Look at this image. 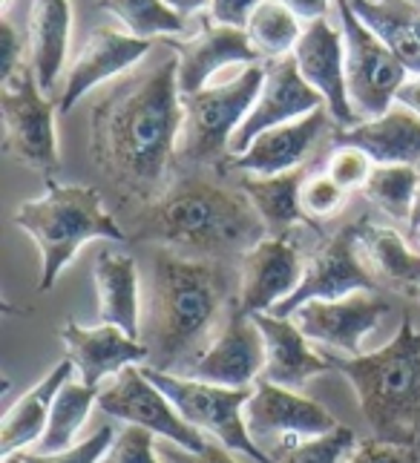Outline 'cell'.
Returning <instances> with one entry per match:
<instances>
[{
  "label": "cell",
  "instance_id": "37",
  "mask_svg": "<svg viewBox=\"0 0 420 463\" xmlns=\"http://www.w3.org/2000/svg\"><path fill=\"white\" fill-rule=\"evenodd\" d=\"M99 463H161L156 458V435L141 426H124Z\"/></svg>",
  "mask_w": 420,
  "mask_h": 463
},
{
  "label": "cell",
  "instance_id": "3",
  "mask_svg": "<svg viewBox=\"0 0 420 463\" xmlns=\"http://www.w3.org/2000/svg\"><path fill=\"white\" fill-rule=\"evenodd\" d=\"M224 299L228 282L219 262L158 250L153 262L150 326L141 340L150 348V369L185 374L214 343L210 334L222 317Z\"/></svg>",
  "mask_w": 420,
  "mask_h": 463
},
{
  "label": "cell",
  "instance_id": "44",
  "mask_svg": "<svg viewBox=\"0 0 420 463\" xmlns=\"http://www.w3.org/2000/svg\"><path fill=\"white\" fill-rule=\"evenodd\" d=\"M397 104L403 107H409L412 113L420 118V75H415L412 81L403 84V90L397 92Z\"/></svg>",
  "mask_w": 420,
  "mask_h": 463
},
{
  "label": "cell",
  "instance_id": "15",
  "mask_svg": "<svg viewBox=\"0 0 420 463\" xmlns=\"http://www.w3.org/2000/svg\"><path fill=\"white\" fill-rule=\"evenodd\" d=\"M337 130L340 127L329 113V107H320L311 116L256 136L251 147L239 156H231L224 167L242 175H282L291 170H302L309 165V158L322 147V141H334Z\"/></svg>",
  "mask_w": 420,
  "mask_h": 463
},
{
  "label": "cell",
  "instance_id": "16",
  "mask_svg": "<svg viewBox=\"0 0 420 463\" xmlns=\"http://www.w3.org/2000/svg\"><path fill=\"white\" fill-rule=\"evenodd\" d=\"M265 372V340L253 317L231 314L216 331L214 343L182 377L214 383L224 389H253Z\"/></svg>",
  "mask_w": 420,
  "mask_h": 463
},
{
  "label": "cell",
  "instance_id": "2",
  "mask_svg": "<svg viewBox=\"0 0 420 463\" xmlns=\"http://www.w3.org/2000/svg\"><path fill=\"white\" fill-rule=\"evenodd\" d=\"M138 236L187 260L222 262L242 260L268 231L242 184L224 179V167H199L173 175L165 194L144 207Z\"/></svg>",
  "mask_w": 420,
  "mask_h": 463
},
{
  "label": "cell",
  "instance_id": "10",
  "mask_svg": "<svg viewBox=\"0 0 420 463\" xmlns=\"http://www.w3.org/2000/svg\"><path fill=\"white\" fill-rule=\"evenodd\" d=\"M245 423L256 446L273 460L280 452L291 449L302 440L334 432V414L320 403L309 401L300 392H291L273 383L260 380L245 406Z\"/></svg>",
  "mask_w": 420,
  "mask_h": 463
},
{
  "label": "cell",
  "instance_id": "42",
  "mask_svg": "<svg viewBox=\"0 0 420 463\" xmlns=\"http://www.w3.org/2000/svg\"><path fill=\"white\" fill-rule=\"evenodd\" d=\"M170 463H239L234 452L224 449L222 443H207L202 452H187V449H167Z\"/></svg>",
  "mask_w": 420,
  "mask_h": 463
},
{
  "label": "cell",
  "instance_id": "41",
  "mask_svg": "<svg viewBox=\"0 0 420 463\" xmlns=\"http://www.w3.org/2000/svg\"><path fill=\"white\" fill-rule=\"evenodd\" d=\"M24 38L18 35L9 21L0 24V78L9 81V78L24 67Z\"/></svg>",
  "mask_w": 420,
  "mask_h": 463
},
{
  "label": "cell",
  "instance_id": "18",
  "mask_svg": "<svg viewBox=\"0 0 420 463\" xmlns=\"http://www.w3.org/2000/svg\"><path fill=\"white\" fill-rule=\"evenodd\" d=\"M156 50V41L133 38L130 32L116 29H95L81 46V52L70 63L67 78H63V90L58 95V113L67 116L70 109L84 99V95L104 81L121 78Z\"/></svg>",
  "mask_w": 420,
  "mask_h": 463
},
{
  "label": "cell",
  "instance_id": "47",
  "mask_svg": "<svg viewBox=\"0 0 420 463\" xmlns=\"http://www.w3.org/2000/svg\"><path fill=\"white\" fill-rule=\"evenodd\" d=\"M4 463H21V452H14V455L4 458Z\"/></svg>",
  "mask_w": 420,
  "mask_h": 463
},
{
  "label": "cell",
  "instance_id": "32",
  "mask_svg": "<svg viewBox=\"0 0 420 463\" xmlns=\"http://www.w3.org/2000/svg\"><path fill=\"white\" fill-rule=\"evenodd\" d=\"M95 6L110 12L112 18L121 21V26L133 38L156 41L165 35H179L187 26V18L173 12L165 0H95Z\"/></svg>",
  "mask_w": 420,
  "mask_h": 463
},
{
  "label": "cell",
  "instance_id": "35",
  "mask_svg": "<svg viewBox=\"0 0 420 463\" xmlns=\"http://www.w3.org/2000/svg\"><path fill=\"white\" fill-rule=\"evenodd\" d=\"M348 199V190H343L337 184L329 173H311L305 175V182L300 187V204H302V213L305 219L311 222H322V219H331L337 216L346 207Z\"/></svg>",
  "mask_w": 420,
  "mask_h": 463
},
{
  "label": "cell",
  "instance_id": "28",
  "mask_svg": "<svg viewBox=\"0 0 420 463\" xmlns=\"http://www.w3.org/2000/svg\"><path fill=\"white\" fill-rule=\"evenodd\" d=\"M302 182L305 170H291L282 175H242L239 179L268 236H291L300 225H311L300 204Z\"/></svg>",
  "mask_w": 420,
  "mask_h": 463
},
{
  "label": "cell",
  "instance_id": "17",
  "mask_svg": "<svg viewBox=\"0 0 420 463\" xmlns=\"http://www.w3.org/2000/svg\"><path fill=\"white\" fill-rule=\"evenodd\" d=\"M322 104L326 101L320 99V92L300 75L294 55L280 58V61H268L260 99H256L245 124L236 130L234 141H231V156L245 153L251 147V141L256 136H262L265 130H273V127H282V124L311 116Z\"/></svg>",
  "mask_w": 420,
  "mask_h": 463
},
{
  "label": "cell",
  "instance_id": "1",
  "mask_svg": "<svg viewBox=\"0 0 420 463\" xmlns=\"http://www.w3.org/2000/svg\"><path fill=\"white\" fill-rule=\"evenodd\" d=\"M182 133L179 55L165 41L92 109L90 158L121 204L150 207L173 182Z\"/></svg>",
  "mask_w": 420,
  "mask_h": 463
},
{
  "label": "cell",
  "instance_id": "24",
  "mask_svg": "<svg viewBox=\"0 0 420 463\" xmlns=\"http://www.w3.org/2000/svg\"><path fill=\"white\" fill-rule=\"evenodd\" d=\"M334 145L360 147L375 165L420 167V118L409 107L395 104L380 118L360 121L348 130H337Z\"/></svg>",
  "mask_w": 420,
  "mask_h": 463
},
{
  "label": "cell",
  "instance_id": "43",
  "mask_svg": "<svg viewBox=\"0 0 420 463\" xmlns=\"http://www.w3.org/2000/svg\"><path fill=\"white\" fill-rule=\"evenodd\" d=\"M280 4H285L305 26H309V24H314V21H322V18H326V12H329V4H331V0H280Z\"/></svg>",
  "mask_w": 420,
  "mask_h": 463
},
{
  "label": "cell",
  "instance_id": "39",
  "mask_svg": "<svg viewBox=\"0 0 420 463\" xmlns=\"http://www.w3.org/2000/svg\"><path fill=\"white\" fill-rule=\"evenodd\" d=\"M346 463H420L415 446H400L389 440H360Z\"/></svg>",
  "mask_w": 420,
  "mask_h": 463
},
{
  "label": "cell",
  "instance_id": "13",
  "mask_svg": "<svg viewBox=\"0 0 420 463\" xmlns=\"http://www.w3.org/2000/svg\"><path fill=\"white\" fill-rule=\"evenodd\" d=\"M305 262L291 236H265L239 260L236 314H271L294 294L302 282Z\"/></svg>",
  "mask_w": 420,
  "mask_h": 463
},
{
  "label": "cell",
  "instance_id": "6",
  "mask_svg": "<svg viewBox=\"0 0 420 463\" xmlns=\"http://www.w3.org/2000/svg\"><path fill=\"white\" fill-rule=\"evenodd\" d=\"M265 84V63L245 67L224 84H210L193 95H182V133L176 167H224L231 141L253 109Z\"/></svg>",
  "mask_w": 420,
  "mask_h": 463
},
{
  "label": "cell",
  "instance_id": "9",
  "mask_svg": "<svg viewBox=\"0 0 420 463\" xmlns=\"http://www.w3.org/2000/svg\"><path fill=\"white\" fill-rule=\"evenodd\" d=\"M0 113H4V150L14 162L46 175L55 173L61 165L55 130L58 104H52L50 95H43L29 61L9 81H4Z\"/></svg>",
  "mask_w": 420,
  "mask_h": 463
},
{
  "label": "cell",
  "instance_id": "30",
  "mask_svg": "<svg viewBox=\"0 0 420 463\" xmlns=\"http://www.w3.org/2000/svg\"><path fill=\"white\" fill-rule=\"evenodd\" d=\"M99 394H101V389H92L81 380L63 383L55 403H52L46 432L38 440V455H55L63 449H72L75 438L81 429H84L92 406H99Z\"/></svg>",
  "mask_w": 420,
  "mask_h": 463
},
{
  "label": "cell",
  "instance_id": "29",
  "mask_svg": "<svg viewBox=\"0 0 420 463\" xmlns=\"http://www.w3.org/2000/svg\"><path fill=\"white\" fill-rule=\"evenodd\" d=\"M358 18L397 55L409 72L420 75V6L409 0H348Z\"/></svg>",
  "mask_w": 420,
  "mask_h": 463
},
{
  "label": "cell",
  "instance_id": "40",
  "mask_svg": "<svg viewBox=\"0 0 420 463\" xmlns=\"http://www.w3.org/2000/svg\"><path fill=\"white\" fill-rule=\"evenodd\" d=\"M262 0H210L207 6V18L222 26H234V29H245L251 14L260 9Z\"/></svg>",
  "mask_w": 420,
  "mask_h": 463
},
{
  "label": "cell",
  "instance_id": "21",
  "mask_svg": "<svg viewBox=\"0 0 420 463\" xmlns=\"http://www.w3.org/2000/svg\"><path fill=\"white\" fill-rule=\"evenodd\" d=\"M61 340L81 383H87L92 389H99L104 377L121 374L127 365H141L150 360L148 343H141L119 326L107 323L84 328L70 319V323L61 326Z\"/></svg>",
  "mask_w": 420,
  "mask_h": 463
},
{
  "label": "cell",
  "instance_id": "4",
  "mask_svg": "<svg viewBox=\"0 0 420 463\" xmlns=\"http://www.w3.org/2000/svg\"><path fill=\"white\" fill-rule=\"evenodd\" d=\"M348 383L377 440L415 446L420 440V328L406 314L383 348L360 357H329Z\"/></svg>",
  "mask_w": 420,
  "mask_h": 463
},
{
  "label": "cell",
  "instance_id": "12",
  "mask_svg": "<svg viewBox=\"0 0 420 463\" xmlns=\"http://www.w3.org/2000/svg\"><path fill=\"white\" fill-rule=\"evenodd\" d=\"M375 288H377V279L363 262V253H360V222H351V225L340 228L331 239L322 242V248L305 262L300 288L271 314L291 319L305 302L343 299L360 291H375Z\"/></svg>",
  "mask_w": 420,
  "mask_h": 463
},
{
  "label": "cell",
  "instance_id": "25",
  "mask_svg": "<svg viewBox=\"0 0 420 463\" xmlns=\"http://www.w3.org/2000/svg\"><path fill=\"white\" fill-rule=\"evenodd\" d=\"M92 282L99 294V319L107 326H119L138 340L141 326V282L138 265L130 253L101 250L92 265Z\"/></svg>",
  "mask_w": 420,
  "mask_h": 463
},
{
  "label": "cell",
  "instance_id": "46",
  "mask_svg": "<svg viewBox=\"0 0 420 463\" xmlns=\"http://www.w3.org/2000/svg\"><path fill=\"white\" fill-rule=\"evenodd\" d=\"M409 231H412V233H420V184H417V194H415V202H412V213H409Z\"/></svg>",
  "mask_w": 420,
  "mask_h": 463
},
{
  "label": "cell",
  "instance_id": "5",
  "mask_svg": "<svg viewBox=\"0 0 420 463\" xmlns=\"http://www.w3.org/2000/svg\"><path fill=\"white\" fill-rule=\"evenodd\" d=\"M12 219L38 248L41 294H50L55 288L61 274L72 265L78 250L87 242H99V239L127 242V233L116 216L107 213L101 194L84 184L50 182L38 199L24 202Z\"/></svg>",
  "mask_w": 420,
  "mask_h": 463
},
{
  "label": "cell",
  "instance_id": "34",
  "mask_svg": "<svg viewBox=\"0 0 420 463\" xmlns=\"http://www.w3.org/2000/svg\"><path fill=\"white\" fill-rule=\"evenodd\" d=\"M358 435L348 426H337L334 432L302 440L291 449L280 452L273 463H346L351 452L358 449Z\"/></svg>",
  "mask_w": 420,
  "mask_h": 463
},
{
  "label": "cell",
  "instance_id": "22",
  "mask_svg": "<svg viewBox=\"0 0 420 463\" xmlns=\"http://www.w3.org/2000/svg\"><path fill=\"white\" fill-rule=\"evenodd\" d=\"M253 319L265 340V383L300 392L309 380L334 372L331 360L317 354L309 345V337L294 326V319H282L273 314H256Z\"/></svg>",
  "mask_w": 420,
  "mask_h": 463
},
{
  "label": "cell",
  "instance_id": "31",
  "mask_svg": "<svg viewBox=\"0 0 420 463\" xmlns=\"http://www.w3.org/2000/svg\"><path fill=\"white\" fill-rule=\"evenodd\" d=\"M302 21L280 0H262L245 26L251 43L265 61H280L294 55L302 38Z\"/></svg>",
  "mask_w": 420,
  "mask_h": 463
},
{
  "label": "cell",
  "instance_id": "49",
  "mask_svg": "<svg viewBox=\"0 0 420 463\" xmlns=\"http://www.w3.org/2000/svg\"><path fill=\"white\" fill-rule=\"evenodd\" d=\"M371 4H380V0H371Z\"/></svg>",
  "mask_w": 420,
  "mask_h": 463
},
{
  "label": "cell",
  "instance_id": "33",
  "mask_svg": "<svg viewBox=\"0 0 420 463\" xmlns=\"http://www.w3.org/2000/svg\"><path fill=\"white\" fill-rule=\"evenodd\" d=\"M420 184V170L412 165H375L363 196L397 222H409L412 202Z\"/></svg>",
  "mask_w": 420,
  "mask_h": 463
},
{
  "label": "cell",
  "instance_id": "27",
  "mask_svg": "<svg viewBox=\"0 0 420 463\" xmlns=\"http://www.w3.org/2000/svg\"><path fill=\"white\" fill-rule=\"evenodd\" d=\"M360 253L377 282L420 297V253L397 231L360 219Z\"/></svg>",
  "mask_w": 420,
  "mask_h": 463
},
{
  "label": "cell",
  "instance_id": "26",
  "mask_svg": "<svg viewBox=\"0 0 420 463\" xmlns=\"http://www.w3.org/2000/svg\"><path fill=\"white\" fill-rule=\"evenodd\" d=\"M72 372H75L72 360L70 357L61 360L50 374L41 377L35 386L6 411L4 423H0V455L9 458L14 452H24L26 446L38 443L43 438L55 397L63 383L72 380Z\"/></svg>",
  "mask_w": 420,
  "mask_h": 463
},
{
  "label": "cell",
  "instance_id": "19",
  "mask_svg": "<svg viewBox=\"0 0 420 463\" xmlns=\"http://www.w3.org/2000/svg\"><path fill=\"white\" fill-rule=\"evenodd\" d=\"M294 61H297L300 75L320 92V99L326 101L329 113L334 116L340 130L360 124L348 104V90H346L343 29L331 26L326 18L309 24L302 29V38L294 50Z\"/></svg>",
  "mask_w": 420,
  "mask_h": 463
},
{
  "label": "cell",
  "instance_id": "23",
  "mask_svg": "<svg viewBox=\"0 0 420 463\" xmlns=\"http://www.w3.org/2000/svg\"><path fill=\"white\" fill-rule=\"evenodd\" d=\"M72 41V0H32L29 12V67L43 95H52L67 67Z\"/></svg>",
  "mask_w": 420,
  "mask_h": 463
},
{
  "label": "cell",
  "instance_id": "38",
  "mask_svg": "<svg viewBox=\"0 0 420 463\" xmlns=\"http://www.w3.org/2000/svg\"><path fill=\"white\" fill-rule=\"evenodd\" d=\"M112 440H116L112 426H101L92 438H87L84 443H75L72 449H63L55 455H38V452L26 455V452H21V463H99L112 446Z\"/></svg>",
  "mask_w": 420,
  "mask_h": 463
},
{
  "label": "cell",
  "instance_id": "11",
  "mask_svg": "<svg viewBox=\"0 0 420 463\" xmlns=\"http://www.w3.org/2000/svg\"><path fill=\"white\" fill-rule=\"evenodd\" d=\"M99 409L110 414V418L124 420L127 426L148 429L156 438H165L187 452H202L210 443L199 429H193L182 414L176 411L170 397L144 374L141 365H127L107 389H101Z\"/></svg>",
  "mask_w": 420,
  "mask_h": 463
},
{
  "label": "cell",
  "instance_id": "48",
  "mask_svg": "<svg viewBox=\"0 0 420 463\" xmlns=\"http://www.w3.org/2000/svg\"><path fill=\"white\" fill-rule=\"evenodd\" d=\"M12 6V0H4V9H9Z\"/></svg>",
  "mask_w": 420,
  "mask_h": 463
},
{
  "label": "cell",
  "instance_id": "14",
  "mask_svg": "<svg viewBox=\"0 0 420 463\" xmlns=\"http://www.w3.org/2000/svg\"><path fill=\"white\" fill-rule=\"evenodd\" d=\"M389 302L371 291H360L343 299H314L291 317L309 343L337 351V357H360L363 340L377 331Z\"/></svg>",
  "mask_w": 420,
  "mask_h": 463
},
{
  "label": "cell",
  "instance_id": "45",
  "mask_svg": "<svg viewBox=\"0 0 420 463\" xmlns=\"http://www.w3.org/2000/svg\"><path fill=\"white\" fill-rule=\"evenodd\" d=\"M165 4L173 9V12H179L182 18H190V14H196L202 9L210 6V0H165Z\"/></svg>",
  "mask_w": 420,
  "mask_h": 463
},
{
  "label": "cell",
  "instance_id": "7",
  "mask_svg": "<svg viewBox=\"0 0 420 463\" xmlns=\"http://www.w3.org/2000/svg\"><path fill=\"white\" fill-rule=\"evenodd\" d=\"M141 369L170 397L176 411H179L193 429H199L202 435H210L228 452L248 458L251 463H273L260 446H256L245 423V406L251 401L253 389H224V386H214V383H202L193 377L156 372L150 365H141Z\"/></svg>",
  "mask_w": 420,
  "mask_h": 463
},
{
  "label": "cell",
  "instance_id": "36",
  "mask_svg": "<svg viewBox=\"0 0 420 463\" xmlns=\"http://www.w3.org/2000/svg\"><path fill=\"white\" fill-rule=\"evenodd\" d=\"M371 170H375V162L368 158V153H363L360 147L351 145H334L329 162H326V173L340 184L343 190H363Z\"/></svg>",
  "mask_w": 420,
  "mask_h": 463
},
{
  "label": "cell",
  "instance_id": "20",
  "mask_svg": "<svg viewBox=\"0 0 420 463\" xmlns=\"http://www.w3.org/2000/svg\"><path fill=\"white\" fill-rule=\"evenodd\" d=\"M170 46L179 55V92L193 95L210 87L214 75L228 67H253L262 63L256 46L251 43L245 29L222 26L210 18L202 21L199 32L187 41H170Z\"/></svg>",
  "mask_w": 420,
  "mask_h": 463
},
{
  "label": "cell",
  "instance_id": "8",
  "mask_svg": "<svg viewBox=\"0 0 420 463\" xmlns=\"http://www.w3.org/2000/svg\"><path fill=\"white\" fill-rule=\"evenodd\" d=\"M343 41H346V90L358 121H371L389 113L397 92L406 84L409 70L397 55L371 32L348 0H337Z\"/></svg>",
  "mask_w": 420,
  "mask_h": 463
}]
</instances>
